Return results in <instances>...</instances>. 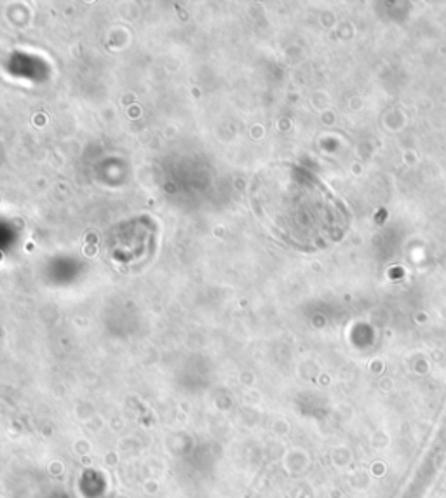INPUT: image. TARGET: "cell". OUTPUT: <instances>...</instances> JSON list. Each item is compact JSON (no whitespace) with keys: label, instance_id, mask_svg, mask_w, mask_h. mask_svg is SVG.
<instances>
[{"label":"cell","instance_id":"cell-1","mask_svg":"<svg viewBox=\"0 0 446 498\" xmlns=\"http://www.w3.org/2000/svg\"><path fill=\"white\" fill-rule=\"evenodd\" d=\"M322 193V188L305 187V178L293 169L275 166L256 178L253 202L275 234L295 244L305 246L316 234L307 218H312L322 232H328V228L318 220L319 213L328 216L322 209L331 206L324 200Z\"/></svg>","mask_w":446,"mask_h":498}]
</instances>
